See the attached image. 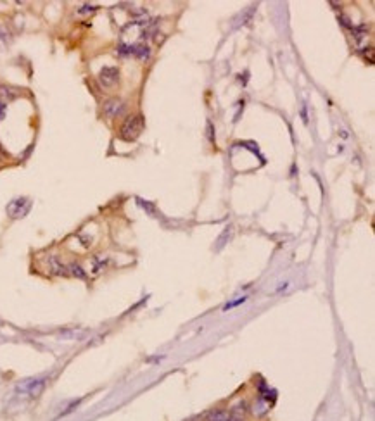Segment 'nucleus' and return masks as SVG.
<instances>
[{
    "label": "nucleus",
    "mask_w": 375,
    "mask_h": 421,
    "mask_svg": "<svg viewBox=\"0 0 375 421\" xmlns=\"http://www.w3.org/2000/svg\"><path fill=\"white\" fill-rule=\"evenodd\" d=\"M144 131V117L142 116H130L124 119V123L121 124L119 136L124 142H133L140 136V133Z\"/></svg>",
    "instance_id": "nucleus-1"
},
{
    "label": "nucleus",
    "mask_w": 375,
    "mask_h": 421,
    "mask_svg": "<svg viewBox=\"0 0 375 421\" xmlns=\"http://www.w3.org/2000/svg\"><path fill=\"white\" fill-rule=\"evenodd\" d=\"M201 421H242V416L233 409H211L201 416Z\"/></svg>",
    "instance_id": "nucleus-2"
},
{
    "label": "nucleus",
    "mask_w": 375,
    "mask_h": 421,
    "mask_svg": "<svg viewBox=\"0 0 375 421\" xmlns=\"http://www.w3.org/2000/svg\"><path fill=\"white\" fill-rule=\"evenodd\" d=\"M99 82L102 87L106 88H111L114 87L116 83L119 82V69L114 66H107V67H102L99 73Z\"/></svg>",
    "instance_id": "nucleus-3"
},
{
    "label": "nucleus",
    "mask_w": 375,
    "mask_h": 421,
    "mask_svg": "<svg viewBox=\"0 0 375 421\" xmlns=\"http://www.w3.org/2000/svg\"><path fill=\"white\" fill-rule=\"evenodd\" d=\"M30 207H31V202L28 199H24V197H21V199H14L9 205H7V213H9L11 218H23V216H26V213L30 210Z\"/></svg>",
    "instance_id": "nucleus-4"
},
{
    "label": "nucleus",
    "mask_w": 375,
    "mask_h": 421,
    "mask_svg": "<svg viewBox=\"0 0 375 421\" xmlns=\"http://www.w3.org/2000/svg\"><path fill=\"white\" fill-rule=\"evenodd\" d=\"M124 109H127V105H124L123 100L111 99L104 104V114H106L107 117H118V116L123 114Z\"/></svg>",
    "instance_id": "nucleus-5"
},
{
    "label": "nucleus",
    "mask_w": 375,
    "mask_h": 421,
    "mask_svg": "<svg viewBox=\"0 0 375 421\" xmlns=\"http://www.w3.org/2000/svg\"><path fill=\"white\" fill-rule=\"evenodd\" d=\"M43 387H45V382H43V380H26V382L18 387V390L26 392V394L31 395V397H36V395L43 390Z\"/></svg>",
    "instance_id": "nucleus-6"
},
{
    "label": "nucleus",
    "mask_w": 375,
    "mask_h": 421,
    "mask_svg": "<svg viewBox=\"0 0 375 421\" xmlns=\"http://www.w3.org/2000/svg\"><path fill=\"white\" fill-rule=\"evenodd\" d=\"M48 266H50V271L54 274H70V269H68V266L62 264V262H60V259L55 257V256L48 257Z\"/></svg>",
    "instance_id": "nucleus-7"
},
{
    "label": "nucleus",
    "mask_w": 375,
    "mask_h": 421,
    "mask_svg": "<svg viewBox=\"0 0 375 421\" xmlns=\"http://www.w3.org/2000/svg\"><path fill=\"white\" fill-rule=\"evenodd\" d=\"M133 55H137L139 59H149V55H151V50H149L147 45H135L133 47Z\"/></svg>",
    "instance_id": "nucleus-8"
},
{
    "label": "nucleus",
    "mask_w": 375,
    "mask_h": 421,
    "mask_svg": "<svg viewBox=\"0 0 375 421\" xmlns=\"http://www.w3.org/2000/svg\"><path fill=\"white\" fill-rule=\"evenodd\" d=\"M18 94H16L14 90H11L9 87H0V102H4V100H14Z\"/></svg>",
    "instance_id": "nucleus-9"
},
{
    "label": "nucleus",
    "mask_w": 375,
    "mask_h": 421,
    "mask_svg": "<svg viewBox=\"0 0 375 421\" xmlns=\"http://www.w3.org/2000/svg\"><path fill=\"white\" fill-rule=\"evenodd\" d=\"M68 269H70V274H75V276H78V278H85V276H87V274H85V271L80 268L78 264H75V262L68 266Z\"/></svg>",
    "instance_id": "nucleus-10"
},
{
    "label": "nucleus",
    "mask_w": 375,
    "mask_h": 421,
    "mask_svg": "<svg viewBox=\"0 0 375 421\" xmlns=\"http://www.w3.org/2000/svg\"><path fill=\"white\" fill-rule=\"evenodd\" d=\"M139 202H140V205H142V207H144L145 210H149L151 214H154L156 209H154V205H152L151 202H144V200H139Z\"/></svg>",
    "instance_id": "nucleus-11"
},
{
    "label": "nucleus",
    "mask_w": 375,
    "mask_h": 421,
    "mask_svg": "<svg viewBox=\"0 0 375 421\" xmlns=\"http://www.w3.org/2000/svg\"><path fill=\"white\" fill-rule=\"evenodd\" d=\"M208 136H209V142L211 144H215V129H213V124L208 123Z\"/></svg>",
    "instance_id": "nucleus-12"
},
{
    "label": "nucleus",
    "mask_w": 375,
    "mask_h": 421,
    "mask_svg": "<svg viewBox=\"0 0 375 421\" xmlns=\"http://www.w3.org/2000/svg\"><path fill=\"white\" fill-rule=\"evenodd\" d=\"M242 302H245V297H242V299H239V301H235V302H230V304H227V306H225V311L232 309V307L239 306V304H242Z\"/></svg>",
    "instance_id": "nucleus-13"
},
{
    "label": "nucleus",
    "mask_w": 375,
    "mask_h": 421,
    "mask_svg": "<svg viewBox=\"0 0 375 421\" xmlns=\"http://www.w3.org/2000/svg\"><path fill=\"white\" fill-rule=\"evenodd\" d=\"M4 114H6V104L0 102V119L4 117Z\"/></svg>",
    "instance_id": "nucleus-14"
}]
</instances>
